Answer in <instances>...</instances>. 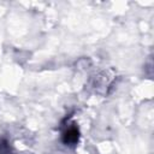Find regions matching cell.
<instances>
[{
  "mask_svg": "<svg viewBox=\"0 0 154 154\" xmlns=\"http://www.w3.org/2000/svg\"><path fill=\"white\" fill-rule=\"evenodd\" d=\"M61 140L66 146H76L78 140H79V130L75 123L66 124L65 128L63 129L61 134Z\"/></svg>",
  "mask_w": 154,
  "mask_h": 154,
  "instance_id": "6da1fadb",
  "label": "cell"
},
{
  "mask_svg": "<svg viewBox=\"0 0 154 154\" xmlns=\"http://www.w3.org/2000/svg\"><path fill=\"white\" fill-rule=\"evenodd\" d=\"M0 154H16L8 141L5 138H0Z\"/></svg>",
  "mask_w": 154,
  "mask_h": 154,
  "instance_id": "7a4b0ae2",
  "label": "cell"
}]
</instances>
